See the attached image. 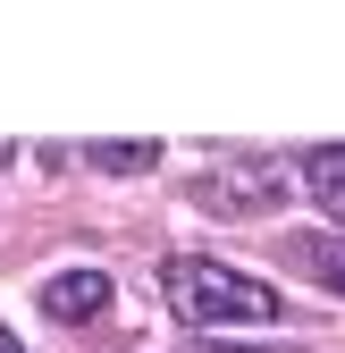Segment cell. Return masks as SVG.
I'll use <instances>...</instances> for the list:
<instances>
[{
    "mask_svg": "<svg viewBox=\"0 0 345 353\" xmlns=\"http://www.w3.org/2000/svg\"><path fill=\"white\" fill-rule=\"evenodd\" d=\"M286 185H295V168H278V160H236V168L194 176V202H202V210L244 219V210H278V202H286Z\"/></svg>",
    "mask_w": 345,
    "mask_h": 353,
    "instance_id": "obj_2",
    "label": "cell"
},
{
    "mask_svg": "<svg viewBox=\"0 0 345 353\" xmlns=\"http://www.w3.org/2000/svg\"><path fill=\"white\" fill-rule=\"evenodd\" d=\"M194 353H295V345H194Z\"/></svg>",
    "mask_w": 345,
    "mask_h": 353,
    "instance_id": "obj_7",
    "label": "cell"
},
{
    "mask_svg": "<svg viewBox=\"0 0 345 353\" xmlns=\"http://www.w3.org/2000/svg\"><path fill=\"white\" fill-rule=\"evenodd\" d=\"M9 160H17V143H0V168H9Z\"/></svg>",
    "mask_w": 345,
    "mask_h": 353,
    "instance_id": "obj_9",
    "label": "cell"
},
{
    "mask_svg": "<svg viewBox=\"0 0 345 353\" xmlns=\"http://www.w3.org/2000/svg\"><path fill=\"white\" fill-rule=\"evenodd\" d=\"M84 168H101V176H152L160 143L152 135H135V143H84Z\"/></svg>",
    "mask_w": 345,
    "mask_h": 353,
    "instance_id": "obj_6",
    "label": "cell"
},
{
    "mask_svg": "<svg viewBox=\"0 0 345 353\" xmlns=\"http://www.w3.org/2000/svg\"><path fill=\"white\" fill-rule=\"evenodd\" d=\"M34 303H42V320L84 328V320H101V312H110V270H51V278L34 286Z\"/></svg>",
    "mask_w": 345,
    "mask_h": 353,
    "instance_id": "obj_3",
    "label": "cell"
},
{
    "mask_svg": "<svg viewBox=\"0 0 345 353\" xmlns=\"http://www.w3.org/2000/svg\"><path fill=\"white\" fill-rule=\"evenodd\" d=\"M0 353H26V345H17V336H9V328H0Z\"/></svg>",
    "mask_w": 345,
    "mask_h": 353,
    "instance_id": "obj_8",
    "label": "cell"
},
{
    "mask_svg": "<svg viewBox=\"0 0 345 353\" xmlns=\"http://www.w3.org/2000/svg\"><path fill=\"white\" fill-rule=\"evenodd\" d=\"M160 294H168V312L186 328H270V320H286L278 286L244 278L236 261H210V252H168L160 261Z\"/></svg>",
    "mask_w": 345,
    "mask_h": 353,
    "instance_id": "obj_1",
    "label": "cell"
},
{
    "mask_svg": "<svg viewBox=\"0 0 345 353\" xmlns=\"http://www.w3.org/2000/svg\"><path fill=\"white\" fill-rule=\"evenodd\" d=\"M278 252H286V270H304L328 294H345V236H286Z\"/></svg>",
    "mask_w": 345,
    "mask_h": 353,
    "instance_id": "obj_5",
    "label": "cell"
},
{
    "mask_svg": "<svg viewBox=\"0 0 345 353\" xmlns=\"http://www.w3.org/2000/svg\"><path fill=\"white\" fill-rule=\"evenodd\" d=\"M295 185L320 202V219L345 228V143H320V152H295Z\"/></svg>",
    "mask_w": 345,
    "mask_h": 353,
    "instance_id": "obj_4",
    "label": "cell"
}]
</instances>
